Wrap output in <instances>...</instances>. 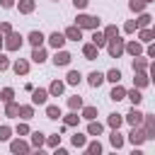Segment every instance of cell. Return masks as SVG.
<instances>
[{"label": "cell", "instance_id": "27", "mask_svg": "<svg viewBox=\"0 0 155 155\" xmlns=\"http://www.w3.org/2000/svg\"><path fill=\"white\" fill-rule=\"evenodd\" d=\"M80 116H82L85 121H92V119H97V116H99V109H97L94 104H85V107L80 109Z\"/></svg>", "mask_w": 155, "mask_h": 155}, {"label": "cell", "instance_id": "59", "mask_svg": "<svg viewBox=\"0 0 155 155\" xmlns=\"http://www.w3.org/2000/svg\"><path fill=\"white\" fill-rule=\"evenodd\" d=\"M0 116H5V114H0Z\"/></svg>", "mask_w": 155, "mask_h": 155}, {"label": "cell", "instance_id": "19", "mask_svg": "<svg viewBox=\"0 0 155 155\" xmlns=\"http://www.w3.org/2000/svg\"><path fill=\"white\" fill-rule=\"evenodd\" d=\"M102 82H107V78H104V73H99V70H92V73H87V85L90 87H102Z\"/></svg>", "mask_w": 155, "mask_h": 155}, {"label": "cell", "instance_id": "46", "mask_svg": "<svg viewBox=\"0 0 155 155\" xmlns=\"http://www.w3.org/2000/svg\"><path fill=\"white\" fill-rule=\"evenodd\" d=\"M102 31H104L107 41H109V39H114V36H119V27H116V24H107V27H104Z\"/></svg>", "mask_w": 155, "mask_h": 155}, {"label": "cell", "instance_id": "4", "mask_svg": "<svg viewBox=\"0 0 155 155\" xmlns=\"http://www.w3.org/2000/svg\"><path fill=\"white\" fill-rule=\"evenodd\" d=\"M126 140H128L133 148H143V143L148 140V136H145V128H143V126H131V131H128Z\"/></svg>", "mask_w": 155, "mask_h": 155}, {"label": "cell", "instance_id": "15", "mask_svg": "<svg viewBox=\"0 0 155 155\" xmlns=\"http://www.w3.org/2000/svg\"><path fill=\"white\" fill-rule=\"evenodd\" d=\"M109 143H111L114 150H121V148L126 145V136H124L119 128H111V133H109Z\"/></svg>", "mask_w": 155, "mask_h": 155}, {"label": "cell", "instance_id": "32", "mask_svg": "<svg viewBox=\"0 0 155 155\" xmlns=\"http://www.w3.org/2000/svg\"><path fill=\"white\" fill-rule=\"evenodd\" d=\"M80 119H82V116H80V111H73V109H70L68 114H63V124H65L68 128L78 126V124H80Z\"/></svg>", "mask_w": 155, "mask_h": 155}, {"label": "cell", "instance_id": "38", "mask_svg": "<svg viewBox=\"0 0 155 155\" xmlns=\"http://www.w3.org/2000/svg\"><path fill=\"white\" fill-rule=\"evenodd\" d=\"M138 39H140V41L148 46L150 41H155V31H153L150 27H143V29H138Z\"/></svg>", "mask_w": 155, "mask_h": 155}, {"label": "cell", "instance_id": "17", "mask_svg": "<svg viewBox=\"0 0 155 155\" xmlns=\"http://www.w3.org/2000/svg\"><path fill=\"white\" fill-rule=\"evenodd\" d=\"M29 61H31V63H36V65H41V63H46V61H48V51H46L44 46H36V48H31Z\"/></svg>", "mask_w": 155, "mask_h": 155}, {"label": "cell", "instance_id": "51", "mask_svg": "<svg viewBox=\"0 0 155 155\" xmlns=\"http://www.w3.org/2000/svg\"><path fill=\"white\" fill-rule=\"evenodd\" d=\"M0 31H2V34H10V31H15V29H12L10 22H0Z\"/></svg>", "mask_w": 155, "mask_h": 155}, {"label": "cell", "instance_id": "39", "mask_svg": "<svg viewBox=\"0 0 155 155\" xmlns=\"http://www.w3.org/2000/svg\"><path fill=\"white\" fill-rule=\"evenodd\" d=\"M12 133H15V128L10 124H0V143H10L12 140Z\"/></svg>", "mask_w": 155, "mask_h": 155}, {"label": "cell", "instance_id": "24", "mask_svg": "<svg viewBox=\"0 0 155 155\" xmlns=\"http://www.w3.org/2000/svg\"><path fill=\"white\" fill-rule=\"evenodd\" d=\"M82 78H85V75H82L80 70H73V68H70V70L65 73V85H70V87H78V85L82 82Z\"/></svg>", "mask_w": 155, "mask_h": 155}, {"label": "cell", "instance_id": "47", "mask_svg": "<svg viewBox=\"0 0 155 155\" xmlns=\"http://www.w3.org/2000/svg\"><path fill=\"white\" fill-rule=\"evenodd\" d=\"M58 145H61V136H58V133L46 136V148H51V150H53V148H58Z\"/></svg>", "mask_w": 155, "mask_h": 155}, {"label": "cell", "instance_id": "28", "mask_svg": "<svg viewBox=\"0 0 155 155\" xmlns=\"http://www.w3.org/2000/svg\"><path fill=\"white\" fill-rule=\"evenodd\" d=\"M126 121H124V114H119V111H111L109 116H107V126L109 128H121Z\"/></svg>", "mask_w": 155, "mask_h": 155}, {"label": "cell", "instance_id": "22", "mask_svg": "<svg viewBox=\"0 0 155 155\" xmlns=\"http://www.w3.org/2000/svg\"><path fill=\"white\" fill-rule=\"evenodd\" d=\"M29 143H31V148H34V150H41V148L46 145V133H44V131H31Z\"/></svg>", "mask_w": 155, "mask_h": 155}, {"label": "cell", "instance_id": "55", "mask_svg": "<svg viewBox=\"0 0 155 155\" xmlns=\"http://www.w3.org/2000/svg\"><path fill=\"white\" fill-rule=\"evenodd\" d=\"M150 85H155V75H150Z\"/></svg>", "mask_w": 155, "mask_h": 155}, {"label": "cell", "instance_id": "9", "mask_svg": "<svg viewBox=\"0 0 155 155\" xmlns=\"http://www.w3.org/2000/svg\"><path fill=\"white\" fill-rule=\"evenodd\" d=\"M65 41H68V39H65V34H63V31H58V29H56V31H51V34L46 36V44H48L53 51L63 48V46H65Z\"/></svg>", "mask_w": 155, "mask_h": 155}, {"label": "cell", "instance_id": "40", "mask_svg": "<svg viewBox=\"0 0 155 155\" xmlns=\"http://www.w3.org/2000/svg\"><path fill=\"white\" fill-rule=\"evenodd\" d=\"M104 78H107V82H111V85H116V82H121V70L119 68H109L107 73H104Z\"/></svg>", "mask_w": 155, "mask_h": 155}, {"label": "cell", "instance_id": "10", "mask_svg": "<svg viewBox=\"0 0 155 155\" xmlns=\"http://www.w3.org/2000/svg\"><path fill=\"white\" fill-rule=\"evenodd\" d=\"M126 53H128L131 58L143 56V53H145V44H143L140 39H131V41H126Z\"/></svg>", "mask_w": 155, "mask_h": 155}, {"label": "cell", "instance_id": "56", "mask_svg": "<svg viewBox=\"0 0 155 155\" xmlns=\"http://www.w3.org/2000/svg\"><path fill=\"white\" fill-rule=\"evenodd\" d=\"M150 29H153V31H155V19H153V27H150Z\"/></svg>", "mask_w": 155, "mask_h": 155}, {"label": "cell", "instance_id": "1", "mask_svg": "<svg viewBox=\"0 0 155 155\" xmlns=\"http://www.w3.org/2000/svg\"><path fill=\"white\" fill-rule=\"evenodd\" d=\"M75 24L80 27V29H87V31H92V29H99V24H102V19L97 17V15H90V12H78V17H75Z\"/></svg>", "mask_w": 155, "mask_h": 155}, {"label": "cell", "instance_id": "48", "mask_svg": "<svg viewBox=\"0 0 155 155\" xmlns=\"http://www.w3.org/2000/svg\"><path fill=\"white\" fill-rule=\"evenodd\" d=\"M10 68H12V61L7 58V53L0 51V73H5V70H10Z\"/></svg>", "mask_w": 155, "mask_h": 155}, {"label": "cell", "instance_id": "26", "mask_svg": "<svg viewBox=\"0 0 155 155\" xmlns=\"http://www.w3.org/2000/svg\"><path fill=\"white\" fill-rule=\"evenodd\" d=\"M109 99H111V102H121V99H126V87H124L121 82H116V85L111 87V92H109Z\"/></svg>", "mask_w": 155, "mask_h": 155}, {"label": "cell", "instance_id": "44", "mask_svg": "<svg viewBox=\"0 0 155 155\" xmlns=\"http://www.w3.org/2000/svg\"><path fill=\"white\" fill-rule=\"evenodd\" d=\"M121 31H124V34H136V31H138V22H136V19H126L124 27H121Z\"/></svg>", "mask_w": 155, "mask_h": 155}, {"label": "cell", "instance_id": "29", "mask_svg": "<svg viewBox=\"0 0 155 155\" xmlns=\"http://www.w3.org/2000/svg\"><path fill=\"white\" fill-rule=\"evenodd\" d=\"M131 68H133V70H148V68H150V58H148V56H136V58L131 61Z\"/></svg>", "mask_w": 155, "mask_h": 155}, {"label": "cell", "instance_id": "49", "mask_svg": "<svg viewBox=\"0 0 155 155\" xmlns=\"http://www.w3.org/2000/svg\"><path fill=\"white\" fill-rule=\"evenodd\" d=\"M87 5H90V0H73V7H75L78 12H82V10H87Z\"/></svg>", "mask_w": 155, "mask_h": 155}, {"label": "cell", "instance_id": "3", "mask_svg": "<svg viewBox=\"0 0 155 155\" xmlns=\"http://www.w3.org/2000/svg\"><path fill=\"white\" fill-rule=\"evenodd\" d=\"M24 39H27V36H22L19 31H10V34H5V51H7V53L19 51L22 44H24Z\"/></svg>", "mask_w": 155, "mask_h": 155}, {"label": "cell", "instance_id": "5", "mask_svg": "<svg viewBox=\"0 0 155 155\" xmlns=\"http://www.w3.org/2000/svg\"><path fill=\"white\" fill-rule=\"evenodd\" d=\"M51 63H53L56 68H68V65L73 63V53H70V51H65V48H58V51H53Z\"/></svg>", "mask_w": 155, "mask_h": 155}, {"label": "cell", "instance_id": "16", "mask_svg": "<svg viewBox=\"0 0 155 155\" xmlns=\"http://www.w3.org/2000/svg\"><path fill=\"white\" fill-rule=\"evenodd\" d=\"M82 31H85V29H80L78 24H70V27H65V29H63L65 39H68V41H75V44H78V41H82Z\"/></svg>", "mask_w": 155, "mask_h": 155}, {"label": "cell", "instance_id": "33", "mask_svg": "<svg viewBox=\"0 0 155 155\" xmlns=\"http://www.w3.org/2000/svg\"><path fill=\"white\" fill-rule=\"evenodd\" d=\"M70 145H73V148H82V150H85V145H87V133L75 131V133L70 136Z\"/></svg>", "mask_w": 155, "mask_h": 155}, {"label": "cell", "instance_id": "50", "mask_svg": "<svg viewBox=\"0 0 155 155\" xmlns=\"http://www.w3.org/2000/svg\"><path fill=\"white\" fill-rule=\"evenodd\" d=\"M0 7L2 10H12V7H17V0H0Z\"/></svg>", "mask_w": 155, "mask_h": 155}, {"label": "cell", "instance_id": "6", "mask_svg": "<svg viewBox=\"0 0 155 155\" xmlns=\"http://www.w3.org/2000/svg\"><path fill=\"white\" fill-rule=\"evenodd\" d=\"M29 150H31V143L24 140L22 136H17V138L10 140V153H12V155H27Z\"/></svg>", "mask_w": 155, "mask_h": 155}, {"label": "cell", "instance_id": "41", "mask_svg": "<svg viewBox=\"0 0 155 155\" xmlns=\"http://www.w3.org/2000/svg\"><path fill=\"white\" fill-rule=\"evenodd\" d=\"M153 15H148V12H140L138 17H136V22H138V29H143V27H153Z\"/></svg>", "mask_w": 155, "mask_h": 155}, {"label": "cell", "instance_id": "12", "mask_svg": "<svg viewBox=\"0 0 155 155\" xmlns=\"http://www.w3.org/2000/svg\"><path fill=\"white\" fill-rule=\"evenodd\" d=\"M27 41H29V46H31V48L44 46V44H46V34H44L41 29H31V31L27 34Z\"/></svg>", "mask_w": 155, "mask_h": 155}, {"label": "cell", "instance_id": "45", "mask_svg": "<svg viewBox=\"0 0 155 155\" xmlns=\"http://www.w3.org/2000/svg\"><path fill=\"white\" fill-rule=\"evenodd\" d=\"M12 99H15V90H12V87H2V90H0V102L7 104V102H12Z\"/></svg>", "mask_w": 155, "mask_h": 155}, {"label": "cell", "instance_id": "54", "mask_svg": "<svg viewBox=\"0 0 155 155\" xmlns=\"http://www.w3.org/2000/svg\"><path fill=\"white\" fill-rule=\"evenodd\" d=\"M0 51H5V34L0 31Z\"/></svg>", "mask_w": 155, "mask_h": 155}, {"label": "cell", "instance_id": "8", "mask_svg": "<svg viewBox=\"0 0 155 155\" xmlns=\"http://www.w3.org/2000/svg\"><path fill=\"white\" fill-rule=\"evenodd\" d=\"M143 119H145V114H143L138 107H133V104H131V109L124 114V121H126L128 126H143Z\"/></svg>", "mask_w": 155, "mask_h": 155}, {"label": "cell", "instance_id": "30", "mask_svg": "<svg viewBox=\"0 0 155 155\" xmlns=\"http://www.w3.org/2000/svg\"><path fill=\"white\" fill-rule=\"evenodd\" d=\"M65 104H68V109H73V111H80V109L85 107V99H82L80 94H70V97L65 99Z\"/></svg>", "mask_w": 155, "mask_h": 155}, {"label": "cell", "instance_id": "35", "mask_svg": "<svg viewBox=\"0 0 155 155\" xmlns=\"http://www.w3.org/2000/svg\"><path fill=\"white\" fill-rule=\"evenodd\" d=\"M90 41H92V44H97L99 48H107V36H104V31H99V29H92Z\"/></svg>", "mask_w": 155, "mask_h": 155}, {"label": "cell", "instance_id": "25", "mask_svg": "<svg viewBox=\"0 0 155 155\" xmlns=\"http://www.w3.org/2000/svg\"><path fill=\"white\" fill-rule=\"evenodd\" d=\"M48 92H51V97H61L63 92H65V80H51V85H48Z\"/></svg>", "mask_w": 155, "mask_h": 155}, {"label": "cell", "instance_id": "37", "mask_svg": "<svg viewBox=\"0 0 155 155\" xmlns=\"http://www.w3.org/2000/svg\"><path fill=\"white\" fill-rule=\"evenodd\" d=\"M19 119L22 121H31L34 119V104H19Z\"/></svg>", "mask_w": 155, "mask_h": 155}, {"label": "cell", "instance_id": "31", "mask_svg": "<svg viewBox=\"0 0 155 155\" xmlns=\"http://www.w3.org/2000/svg\"><path fill=\"white\" fill-rule=\"evenodd\" d=\"M2 114H5L7 119H19V102H15V99H12V102H7Z\"/></svg>", "mask_w": 155, "mask_h": 155}, {"label": "cell", "instance_id": "18", "mask_svg": "<svg viewBox=\"0 0 155 155\" xmlns=\"http://www.w3.org/2000/svg\"><path fill=\"white\" fill-rule=\"evenodd\" d=\"M143 128H145L148 140H155V114H145V119H143Z\"/></svg>", "mask_w": 155, "mask_h": 155}, {"label": "cell", "instance_id": "52", "mask_svg": "<svg viewBox=\"0 0 155 155\" xmlns=\"http://www.w3.org/2000/svg\"><path fill=\"white\" fill-rule=\"evenodd\" d=\"M145 56H148V58H155V41H150V44H148V48H145Z\"/></svg>", "mask_w": 155, "mask_h": 155}, {"label": "cell", "instance_id": "36", "mask_svg": "<svg viewBox=\"0 0 155 155\" xmlns=\"http://www.w3.org/2000/svg\"><path fill=\"white\" fill-rule=\"evenodd\" d=\"M46 119H51V121H58V119H63V111H61V107H58V104H46Z\"/></svg>", "mask_w": 155, "mask_h": 155}, {"label": "cell", "instance_id": "57", "mask_svg": "<svg viewBox=\"0 0 155 155\" xmlns=\"http://www.w3.org/2000/svg\"><path fill=\"white\" fill-rule=\"evenodd\" d=\"M145 2H148V5H150V2H155V0H145Z\"/></svg>", "mask_w": 155, "mask_h": 155}, {"label": "cell", "instance_id": "42", "mask_svg": "<svg viewBox=\"0 0 155 155\" xmlns=\"http://www.w3.org/2000/svg\"><path fill=\"white\" fill-rule=\"evenodd\" d=\"M145 0H128V10L133 12V15H140V12H145Z\"/></svg>", "mask_w": 155, "mask_h": 155}, {"label": "cell", "instance_id": "21", "mask_svg": "<svg viewBox=\"0 0 155 155\" xmlns=\"http://www.w3.org/2000/svg\"><path fill=\"white\" fill-rule=\"evenodd\" d=\"M87 136H92V138H99L102 133H104V124H99L97 119H92V121H87Z\"/></svg>", "mask_w": 155, "mask_h": 155}, {"label": "cell", "instance_id": "7", "mask_svg": "<svg viewBox=\"0 0 155 155\" xmlns=\"http://www.w3.org/2000/svg\"><path fill=\"white\" fill-rule=\"evenodd\" d=\"M48 97H51L48 87H34L31 90V104L34 107H46L48 104Z\"/></svg>", "mask_w": 155, "mask_h": 155}, {"label": "cell", "instance_id": "13", "mask_svg": "<svg viewBox=\"0 0 155 155\" xmlns=\"http://www.w3.org/2000/svg\"><path fill=\"white\" fill-rule=\"evenodd\" d=\"M99 46L97 44H92V41H87V44H82V58L85 61H97L99 58Z\"/></svg>", "mask_w": 155, "mask_h": 155}, {"label": "cell", "instance_id": "2", "mask_svg": "<svg viewBox=\"0 0 155 155\" xmlns=\"http://www.w3.org/2000/svg\"><path fill=\"white\" fill-rule=\"evenodd\" d=\"M107 53H109V58H121V56L126 53V41H124L121 36L109 39V41H107Z\"/></svg>", "mask_w": 155, "mask_h": 155}, {"label": "cell", "instance_id": "58", "mask_svg": "<svg viewBox=\"0 0 155 155\" xmlns=\"http://www.w3.org/2000/svg\"><path fill=\"white\" fill-rule=\"evenodd\" d=\"M51 2H58V0H51Z\"/></svg>", "mask_w": 155, "mask_h": 155}, {"label": "cell", "instance_id": "11", "mask_svg": "<svg viewBox=\"0 0 155 155\" xmlns=\"http://www.w3.org/2000/svg\"><path fill=\"white\" fill-rule=\"evenodd\" d=\"M29 68H31V63H29V58H15L12 61V73L19 78H24V75H29Z\"/></svg>", "mask_w": 155, "mask_h": 155}, {"label": "cell", "instance_id": "23", "mask_svg": "<svg viewBox=\"0 0 155 155\" xmlns=\"http://www.w3.org/2000/svg\"><path fill=\"white\" fill-rule=\"evenodd\" d=\"M19 15H31L36 10V0H17V7H15Z\"/></svg>", "mask_w": 155, "mask_h": 155}, {"label": "cell", "instance_id": "34", "mask_svg": "<svg viewBox=\"0 0 155 155\" xmlns=\"http://www.w3.org/2000/svg\"><path fill=\"white\" fill-rule=\"evenodd\" d=\"M102 143H99V138H92V140H87V145H85V153L87 155H102Z\"/></svg>", "mask_w": 155, "mask_h": 155}, {"label": "cell", "instance_id": "53", "mask_svg": "<svg viewBox=\"0 0 155 155\" xmlns=\"http://www.w3.org/2000/svg\"><path fill=\"white\" fill-rule=\"evenodd\" d=\"M148 73H150V75H155V58H150V68H148Z\"/></svg>", "mask_w": 155, "mask_h": 155}, {"label": "cell", "instance_id": "14", "mask_svg": "<svg viewBox=\"0 0 155 155\" xmlns=\"http://www.w3.org/2000/svg\"><path fill=\"white\" fill-rule=\"evenodd\" d=\"M133 85L140 87V90H145L150 85V73L148 70H133Z\"/></svg>", "mask_w": 155, "mask_h": 155}, {"label": "cell", "instance_id": "20", "mask_svg": "<svg viewBox=\"0 0 155 155\" xmlns=\"http://www.w3.org/2000/svg\"><path fill=\"white\" fill-rule=\"evenodd\" d=\"M126 99L133 104V107H140V102H143V92H140V87H131V90H126Z\"/></svg>", "mask_w": 155, "mask_h": 155}, {"label": "cell", "instance_id": "43", "mask_svg": "<svg viewBox=\"0 0 155 155\" xmlns=\"http://www.w3.org/2000/svg\"><path fill=\"white\" fill-rule=\"evenodd\" d=\"M15 136H31V128H29V121H19L15 126Z\"/></svg>", "mask_w": 155, "mask_h": 155}]
</instances>
